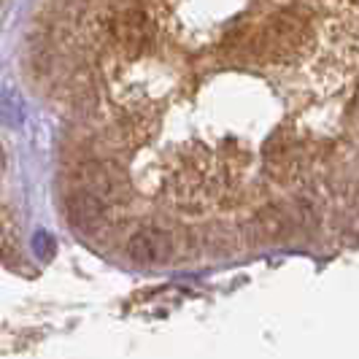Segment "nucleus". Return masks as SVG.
I'll return each instance as SVG.
<instances>
[{
	"instance_id": "1",
	"label": "nucleus",
	"mask_w": 359,
	"mask_h": 359,
	"mask_svg": "<svg viewBox=\"0 0 359 359\" xmlns=\"http://www.w3.org/2000/svg\"><path fill=\"white\" fill-rule=\"evenodd\" d=\"M108 27H111L114 41H119L130 54L144 52L146 46L151 43V38H154V22L141 8H127V11H122L119 17L111 19Z\"/></svg>"
},
{
	"instance_id": "2",
	"label": "nucleus",
	"mask_w": 359,
	"mask_h": 359,
	"mask_svg": "<svg viewBox=\"0 0 359 359\" xmlns=\"http://www.w3.org/2000/svg\"><path fill=\"white\" fill-rule=\"evenodd\" d=\"M127 254L138 265L168 262L173 254V238H170V233L157 230V227H144L127 241Z\"/></svg>"
},
{
	"instance_id": "3",
	"label": "nucleus",
	"mask_w": 359,
	"mask_h": 359,
	"mask_svg": "<svg viewBox=\"0 0 359 359\" xmlns=\"http://www.w3.org/2000/svg\"><path fill=\"white\" fill-rule=\"evenodd\" d=\"M65 205H68V219L73 222V227L81 230V233H90L106 219V203L95 198L87 189L73 192Z\"/></svg>"
},
{
	"instance_id": "4",
	"label": "nucleus",
	"mask_w": 359,
	"mask_h": 359,
	"mask_svg": "<svg viewBox=\"0 0 359 359\" xmlns=\"http://www.w3.org/2000/svg\"><path fill=\"white\" fill-rule=\"evenodd\" d=\"M79 179L84 184L81 189L92 192L95 198H100L103 203L114 198V192H116V179L111 176V170H108L103 162H87V165H81Z\"/></svg>"
},
{
	"instance_id": "5",
	"label": "nucleus",
	"mask_w": 359,
	"mask_h": 359,
	"mask_svg": "<svg viewBox=\"0 0 359 359\" xmlns=\"http://www.w3.org/2000/svg\"><path fill=\"white\" fill-rule=\"evenodd\" d=\"M257 233L268 238H284L289 233V216L281 205H265L257 211Z\"/></svg>"
}]
</instances>
